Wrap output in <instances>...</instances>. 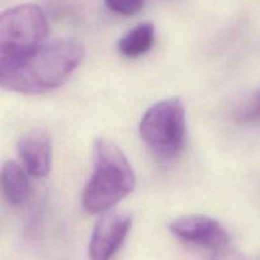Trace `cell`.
Segmentation results:
<instances>
[{
	"instance_id": "9c48e42d",
	"label": "cell",
	"mask_w": 260,
	"mask_h": 260,
	"mask_svg": "<svg viewBox=\"0 0 260 260\" xmlns=\"http://www.w3.org/2000/svg\"><path fill=\"white\" fill-rule=\"evenodd\" d=\"M155 27L152 23H140L118 41V50L126 57H140L151 50L155 43Z\"/></svg>"
},
{
	"instance_id": "ba28073f",
	"label": "cell",
	"mask_w": 260,
	"mask_h": 260,
	"mask_svg": "<svg viewBox=\"0 0 260 260\" xmlns=\"http://www.w3.org/2000/svg\"><path fill=\"white\" fill-rule=\"evenodd\" d=\"M2 190L5 200L12 206H23L32 193L27 173L14 161H5L2 165Z\"/></svg>"
},
{
	"instance_id": "52a82bcc",
	"label": "cell",
	"mask_w": 260,
	"mask_h": 260,
	"mask_svg": "<svg viewBox=\"0 0 260 260\" xmlns=\"http://www.w3.org/2000/svg\"><path fill=\"white\" fill-rule=\"evenodd\" d=\"M18 152L25 169L36 178H43L51 168V140L47 132L33 128L20 136Z\"/></svg>"
},
{
	"instance_id": "8fae6325",
	"label": "cell",
	"mask_w": 260,
	"mask_h": 260,
	"mask_svg": "<svg viewBox=\"0 0 260 260\" xmlns=\"http://www.w3.org/2000/svg\"><path fill=\"white\" fill-rule=\"evenodd\" d=\"M241 121L248 123H256L260 122V90L258 91L251 103L245 108L241 114Z\"/></svg>"
},
{
	"instance_id": "3957f363",
	"label": "cell",
	"mask_w": 260,
	"mask_h": 260,
	"mask_svg": "<svg viewBox=\"0 0 260 260\" xmlns=\"http://www.w3.org/2000/svg\"><path fill=\"white\" fill-rule=\"evenodd\" d=\"M48 23L45 13L33 4L17 5L0 17V68L25 57L46 43Z\"/></svg>"
},
{
	"instance_id": "7c38bea8",
	"label": "cell",
	"mask_w": 260,
	"mask_h": 260,
	"mask_svg": "<svg viewBox=\"0 0 260 260\" xmlns=\"http://www.w3.org/2000/svg\"><path fill=\"white\" fill-rule=\"evenodd\" d=\"M212 260H249L244 254L240 251L231 249L230 246L216 250L212 255Z\"/></svg>"
},
{
	"instance_id": "5b68a950",
	"label": "cell",
	"mask_w": 260,
	"mask_h": 260,
	"mask_svg": "<svg viewBox=\"0 0 260 260\" xmlns=\"http://www.w3.org/2000/svg\"><path fill=\"white\" fill-rule=\"evenodd\" d=\"M132 216L126 211H108L96 222L89 243V259L112 260L123 245Z\"/></svg>"
},
{
	"instance_id": "277c9868",
	"label": "cell",
	"mask_w": 260,
	"mask_h": 260,
	"mask_svg": "<svg viewBox=\"0 0 260 260\" xmlns=\"http://www.w3.org/2000/svg\"><path fill=\"white\" fill-rule=\"evenodd\" d=\"M140 135L162 160H174L187 141V111L179 98H168L150 107L140 122Z\"/></svg>"
},
{
	"instance_id": "30bf717a",
	"label": "cell",
	"mask_w": 260,
	"mask_h": 260,
	"mask_svg": "<svg viewBox=\"0 0 260 260\" xmlns=\"http://www.w3.org/2000/svg\"><path fill=\"white\" fill-rule=\"evenodd\" d=\"M107 7L117 14L131 17L144 8L146 0H104Z\"/></svg>"
},
{
	"instance_id": "7a4b0ae2",
	"label": "cell",
	"mask_w": 260,
	"mask_h": 260,
	"mask_svg": "<svg viewBox=\"0 0 260 260\" xmlns=\"http://www.w3.org/2000/svg\"><path fill=\"white\" fill-rule=\"evenodd\" d=\"M136 177L128 159L114 142L95 140L93 146V175L83 194V206L89 213H106L131 194Z\"/></svg>"
},
{
	"instance_id": "6da1fadb",
	"label": "cell",
	"mask_w": 260,
	"mask_h": 260,
	"mask_svg": "<svg viewBox=\"0 0 260 260\" xmlns=\"http://www.w3.org/2000/svg\"><path fill=\"white\" fill-rule=\"evenodd\" d=\"M84 58V48L74 40L43 43L25 57L0 68V84L5 90L40 94L62 85Z\"/></svg>"
},
{
	"instance_id": "8992f818",
	"label": "cell",
	"mask_w": 260,
	"mask_h": 260,
	"mask_svg": "<svg viewBox=\"0 0 260 260\" xmlns=\"http://www.w3.org/2000/svg\"><path fill=\"white\" fill-rule=\"evenodd\" d=\"M169 230L184 243L215 251L229 246L230 241L226 229L215 218L205 215L180 216L169 223Z\"/></svg>"
}]
</instances>
